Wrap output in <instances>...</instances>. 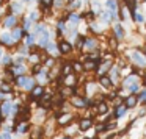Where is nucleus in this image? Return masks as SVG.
I'll return each instance as SVG.
<instances>
[{"label": "nucleus", "instance_id": "nucleus-1", "mask_svg": "<svg viewBox=\"0 0 146 139\" xmlns=\"http://www.w3.org/2000/svg\"><path fill=\"white\" fill-rule=\"evenodd\" d=\"M88 98L86 95H82V94H77V95H71L68 100H69V105L76 109H88Z\"/></svg>", "mask_w": 146, "mask_h": 139}, {"label": "nucleus", "instance_id": "nucleus-2", "mask_svg": "<svg viewBox=\"0 0 146 139\" xmlns=\"http://www.w3.org/2000/svg\"><path fill=\"white\" fill-rule=\"evenodd\" d=\"M19 20H21V16H16V14H3V20H2V28L5 30H14L17 28L19 25Z\"/></svg>", "mask_w": 146, "mask_h": 139}, {"label": "nucleus", "instance_id": "nucleus-3", "mask_svg": "<svg viewBox=\"0 0 146 139\" xmlns=\"http://www.w3.org/2000/svg\"><path fill=\"white\" fill-rule=\"evenodd\" d=\"M57 47H58V53H60V56H69V55L72 53V50H74V45L71 44L66 38L58 39Z\"/></svg>", "mask_w": 146, "mask_h": 139}, {"label": "nucleus", "instance_id": "nucleus-4", "mask_svg": "<svg viewBox=\"0 0 146 139\" xmlns=\"http://www.w3.org/2000/svg\"><path fill=\"white\" fill-rule=\"evenodd\" d=\"M74 120H76V114L71 113V111H63L61 116L55 120V123H57L58 128H64V127H68L69 123H72Z\"/></svg>", "mask_w": 146, "mask_h": 139}, {"label": "nucleus", "instance_id": "nucleus-5", "mask_svg": "<svg viewBox=\"0 0 146 139\" xmlns=\"http://www.w3.org/2000/svg\"><path fill=\"white\" fill-rule=\"evenodd\" d=\"M50 41H54V35H52V33L49 31V28H47L44 33H42V35H39L38 38H36V45H38L41 50H44Z\"/></svg>", "mask_w": 146, "mask_h": 139}, {"label": "nucleus", "instance_id": "nucleus-6", "mask_svg": "<svg viewBox=\"0 0 146 139\" xmlns=\"http://www.w3.org/2000/svg\"><path fill=\"white\" fill-rule=\"evenodd\" d=\"M111 33H113V38L116 39L118 42H123L124 38H126V30H124V27L121 22H115L113 25H111Z\"/></svg>", "mask_w": 146, "mask_h": 139}, {"label": "nucleus", "instance_id": "nucleus-7", "mask_svg": "<svg viewBox=\"0 0 146 139\" xmlns=\"http://www.w3.org/2000/svg\"><path fill=\"white\" fill-rule=\"evenodd\" d=\"M35 78H36V83L41 85V86H46V85H49V83L54 81V77H52L50 70H47V69H42Z\"/></svg>", "mask_w": 146, "mask_h": 139}, {"label": "nucleus", "instance_id": "nucleus-8", "mask_svg": "<svg viewBox=\"0 0 146 139\" xmlns=\"http://www.w3.org/2000/svg\"><path fill=\"white\" fill-rule=\"evenodd\" d=\"M77 125H79L80 133H86V131H90V130H93V127H94V119H91V117H80Z\"/></svg>", "mask_w": 146, "mask_h": 139}, {"label": "nucleus", "instance_id": "nucleus-9", "mask_svg": "<svg viewBox=\"0 0 146 139\" xmlns=\"http://www.w3.org/2000/svg\"><path fill=\"white\" fill-rule=\"evenodd\" d=\"M113 66H115V61H113V60H104V58H102V63L99 64L98 70H96L94 73H96L98 77L105 75V73H108V70H110Z\"/></svg>", "mask_w": 146, "mask_h": 139}, {"label": "nucleus", "instance_id": "nucleus-10", "mask_svg": "<svg viewBox=\"0 0 146 139\" xmlns=\"http://www.w3.org/2000/svg\"><path fill=\"white\" fill-rule=\"evenodd\" d=\"M130 60H132L133 66L138 67V69H141V67H146V58L143 56V55L140 53L138 50H133L132 53H130Z\"/></svg>", "mask_w": 146, "mask_h": 139}, {"label": "nucleus", "instance_id": "nucleus-11", "mask_svg": "<svg viewBox=\"0 0 146 139\" xmlns=\"http://www.w3.org/2000/svg\"><path fill=\"white\" fill-rule=\"evenodd\" d=\"M0 45H2V47H7V49H11V47H14V45H17L16 42L13 41L11 31L0 33Z\"/></svg>", "mask_w": 146, "mask_h": 139}, {"label": "nucleus", "instance_id": "nucleus-12", "mask_svg": "<svg viewBox=\"0 0 146 139\" xmlns=\"http://www.w3.org/2000/svg\"><path fill=\"white\" fill-rule=\"evenodd\" d=\"M46 138V130L42 125H33L29 133V139H44Z\"/></svg>", "mask_w": 146, "mask_h": 139}, {"label": "nucleus", "instance_id": "nucleus-13", "mask_svg": "<svg viewBox=\"0 0 146 139\" xmlns=\"http://www.w3.org/2000/svg\"><path fill=\"white\" fill-rule=\"evenodd\" d=\"M0 91L3 92L5 95H8V97H13L14 85L11 81H8V80H5V78H0Z\"/></svg>", "mask_w": 146, "mask_h": 139}, {"label": "nucleus", "instance_id": "nucleus-14", "mask_svg": "<svg viewBox=\"0 0 146 139\" xmlns=\"http://www.w3.org/2000/svg\"><path fill=\"white\" fill-rule=\"evenodd\" d=\"M98 85L101 86V88L104 89V91H110V89H113V88H115V85H113V81H111V78L108 77V73L98 77Z\"/></svg>", "mask_w": 146, "mask_h": 139}, {"label": "nucleus", "instance_id": "nucleus-15", "mask_svg": "<svg viewBox=\"0 0 146 139\" xmlns=\"http://www.w3.org/2000/svg\"><path fill=\"white\" fill-rule=\"evenodd\" d=\"M13 97H8L7 100L0 102V109H2V114H3L7 119H10V114H11V106H13Z\"/></svg>", "mask_w": 146, "mask_h": 139}, {"label": "nucleus", "instance_id": "nucleus-16", "mask_svg": "<svg viewBox=\"0 0 146 139\" xmlns=\"http://www.w3.org/2000/svg\"><path fill=\"white\" fill-rule=\"evenodd\" d=\"M108 77L111 78V81H113L115 88H116V86L121 83V80H123V73H121V70L118 69L116 66H113L110 70H108Z\"/></svg>", "mask_w": 146, "mask_h": 139}, {"label": "nucleus", "instance_id": "nucleus-17", "mask_svg": "<svg viewBox=\"0 0 146 139\" xmlns=\"http://www.w3.org/2000/svg\"><path fill=\"white\" fill-rule=\"evenodd\" d=\"M96 49H99V41L94 36H86L85 44H83V50L91 52V50H96Z\"/></svg>", "mask_w": 146, "mask_h": 139}, {"label": "nucleus", "instance_id": "nucleus-18", "mask_svg": "<svg viewBox=\"0 0 146 139\" xmlns=\"http://www.w3.org/2000/svg\"><path fill=\"white\" fill-rule=\"evenodd\" d=\"M79 85V77L77 73H69V75L63 77V88H72V86Z\"/></svg>", "mask_w": 146, "mask_h": 139}, {"label": "nucleus", "instance_id": "nucleus-19", "mask_svg": "<svg viewBox=\"0 0 146 139\" xmlns=\"http://www.w3.org/2000/svg\"><path fill=\"white\" fill-rule=\"evenodd\" d=\"M32 122H19L16 125V133L14 134H17V136H22V134H29L30 133V130H32Z\"/></svg>", "mask_w": 146, "mask_h": 139}, {"label": "nucleus", "instance_id": "nucleus-20", "mask_svg": "<svg viewBox=\"0 0 146 139\" xmlns=\"http://www.w3.org/2000/svg\"><path fill=\"white\" fill-rule=\"evenodd\" d=\"M96 114H98V117H102V116H107L108 113H110V105H108L107 100L104 102H99L98 106H96Z\"/></svg>", "mask_w": 146, "mask_h": 139}, {"label": "nucleus", "instance_id": "nucleus-21", "mask_svg": "<svg viewBox=\"0 0 146 139\" xmlns=\"http://www.w3.org/2000/svg\"><path fill=\"white\" fill-rule=\"evenodd\" d=\"M140 105L138 98H137V95H126L124 97V106L127 108V109H133V108H137Z\"/></svg>", "mask_w": 146, "mask_h": 139}, {"label": "nucleus", "instance_id": "nucleus-22", "mask_svg": "<svg viewBox=\"0 0 146 139\" xmlns=\"http://www.w3.org/2000/svg\"><path fill=\"white\" fill-rule=\"evenodd\" d=\"M60 67V75H69V73H74L72 70V61H61V64H58Z\"/></svg>", "mask_w": 146, "mask_h": 139}, {"label": "nucleus", "instance_id": "nucleus-23", "mask_svg": "<svg viewBox=\"0 0 146 139\" xmlns=\"http://www.w3.org/2000/svg\"><path fill=\"white\" fill-rule=\"evenodd\" d=\"M42 67L44 69H47V70H52L54 67H57L58 64H57V58L55 56H50V55H47V56H44V60H42Z\"/></svg>", "mask_w": 146, "mask_h": 139}, {"label": "nucleus", "instance_id": "nucleus-24", "mask_svg": "<svg viewBox=\"0 0 146 139\" xmlns=\"http://www.w3.org/2000/svg\"><path fill=\"white\" fill-rule=\"evenodd\" d=\"M127 113H129V109L123 105V106H119V108H115L113 113H111V116H113V120H121V119H124V117L127 116Z\"/></svg>", "mask_w": 146, "mask_h": 139}, {"label": "nucleus", "instance_id": "nucleus-25", "mask_svg": "<svg viewBox=\"0 0 146 139\" xmlns=\"http://www.w3.org/2000/svg\"><path fill=\"white\" fill-rule=\"evenodd\" d=\"M8 10L11 11V14H16V16H19V14L24 13V3L22 2H11L10 7H8Z\"/></svg>", "mask_w": 146, "mask_h": 139}, {"label": "nucleus", "instance_id": "nucleus-26", "mask_svg": "<svg viewBox=\"0 0 146 139\" xmlns=\"http://www.w3.org/2000/svg\"><path fill=\"white\" fill-rule=\"evenodd\" d=\"M63 130V134L64 136H71V138H74V136L77 134V133H80V130H79V125H74V123H69L68 127H64V128H61Z\"/></svg>", "mask_w": 146, "mask_h": 139}, {"label": "nucleus", "instance_id": "nucleus-27", "mask_svg": "<svg viewBox=\"0 0 146 139\" xmlns=\"http://www.w3.org/2000/svg\"><path fill=\"white\" fill-rule=\"evenodd\" d=\"M66 16H68V22H69L71 25H79L80 20H82L80 13H77V11H68Z\"/></svg>", "mask_w": 146, "mask_h": 139}, {"label": "nucleus", "instance_id": "nucleus-28", "mask_svg": "<svg viewBox=\"0 0 146 139\" xmlns=\"http://www.w3.org/2000/svg\"><path fill=\"white\" fill-rule=\"evenodd\" d=\"M0 66H3V69H7V67H13L14 66V56L11 53H3L2 61H0Z\"/></svg>", "mask_w": 146, "mask_h": 139}, {"label": "nucleus", "instance_id": "nucleus-29", "mask_svg": "<svg viewBox=\"0 0 146 139\" xmlns=\"http://www.w3.org/2000/svg\"><path fill=\"white\" fill-rule=\"evenodd\" d=\"M44 52H46L47 55H50V56H55V58L60 56V53H58V47H57V42H55V41H50V42H49L47 47L44 49Z\"/></svg>", "mask_w": 146, "mask_h": 139}, {"label": "nucleus", "instance_id": "nucleus-30", "mask_svg": "<svg viewBox=\"0 0 146 139\" xmlns=\"http://www.w3.org/2000/svg\"><path fill=\"white\" fill-rule=\"evenodd\" d=\"M11 70H13V73L16 77H19V75H27L29 67H27L25 64H14V66L11 67Z\"/></svg>", "mask_w": 146, "mask_h": 139}, {"label": "nucleus", "instance_id": "nucleus-31", "mask_svg": "<svg viewBox=\"0 0 146 139\" xmlns=\"http://www.w3.org/2000/svg\"><path fill=\"white\" fill-rule=\"evenodd\" d=\"M54 2L55 0H39V10H41V13H49L54 8Z\"/></svg>", "mask_w": 146, "mask_h": 139}, {"label": "nucleus", "instance_id": "nucleus-32", "mask_svg": "<svg viewBox=\"0 0 146 139\" xmlns=\"http://www.w3.org/2000/svg\"><path fill=\"white\" fill-rule=\"evenodd\" d=\"M36 85H38V83H36V78H35V77H32V75H29V78H27V81H25V85H24V89H22V91L29 94V92L32 91V89L35 88Z\"/></svg>", "mask_w": 146, "mask_h": 139}, {"label": "nucleus", "instance_id": "nucleus-33", "mask_svg": "<svg viewBox=\"0 0 146 139\" xmlns=\"http://www.w3.org/2000/svg\"><path fill=\"white\" fill-rule=\"evenodd\" d=\"M105 8H107L110 13H118L119 2H118V0H107V2H105Z\"/></svg>", "mask_w": 146, "mask_h": 139}, {"label": "nucleus", "instance_id": "nucleus-34", "mask_svg": "<svg viewBox=\"0 0 146 139\" xmlns=\"http://www.w3.org/2000/svg\"><path fill=\"white\" fill-rule=\"evenodd\" d=\"M24 44H25L27 45V47H30V49H33V47H35V45H36V36L35 35H33V33L32 31H30L29 33V35H27L25 36V39H24Z\"/></svg>", "mask_w": 146, "mask_h": 139}, {"label": "nucleus", "instance_id": "nucleus-35", "mask_svg": "<svg viewBox=\"0 0 146 139\" xmlns=\"http://www.w3.org/2000/svg\"><path fill=\"white\" fill-rule=\"evenodd\" d=\"M72 70H74V73H82V72H85L83 61H82V60H72Z\"/></svg>", "mask_w": 146, "mask_h": 139}, {"label": "nucleus", "instance_id": "nucleus-36", "mask_svg": "<svg viewBox=\"0 0 146 139\" xmlns=\"http://www.w3.org/2000/svg\"><path fill=\"white\" fill-rule=\"evenodd\" d=\"M27 78H29V73H27V75H19V77H16V80H14V83H13L14 88L24 89V85H25Z\"/></svg>", "mask_w": 146, "mask_h": 139}, {"label": "nucleus", "instance_id": "nucleus-37", "mask_svg": "<svg viewBox=\"0 0 146 139\" xmlns=\"http://www.w3.org/2000/svg\"><path fill=\"white\" fill-rule=\"evenodd\" d=\"M30 52H32V49L27 47V45L24 44V42H21L19 47H17V50H16V53H17V55H22V56H25V58H27V56H29Z\"/></svg>", "mask_w": 146, "mask_h": 139}, {"label": "nucleus", "instance_id": "nucleus-38", "mask_svg": "<svg viewBox=\"0 0 146 139\" xmlns=\"http://www.w3.org/2000/svg\"><path fill=\"white\" fill-rule=\"evenodd\" d=\"M126 20H127V10L126 7L119 5V8H118V22H126Z\"/></svg>", "mask_w": 146, "mask_h": 139}, {"label": "nucleus", "instance_id": "nucleus-39", "mask_svg": "<svg viewBox=\"0 0 146 139\" xmlns=\"http://www.w3.org/2000/svg\"><path fill=\"white\" fill-rule=\"evenodd\" d=\"M141 88L143 86L140 85V81H137V83H133V85H130L129 88H127V92H129L130 95H137L140 91H141Z\"/></svg>", "mask_w": 146, "mask_h": 139}, {"label": "nucleus", "instance_id": "nucleus-40", "mask_svg": "<svg viewBox=\"0 0 146 139\" xmlns=\"http://www.w3.org/2000/svg\"><path fill=\"white\" fill-rule=\"evenodd\" d=\"M42 69H44V67H42V64H32V67H30V75L36 77Z\"/></svg>", "mask_w": 146, "mask_h": 139}, {"label": "nucleus", "instance_id": "nucleus-41", "mask_svg": "<svg viewBox=\"0 0 146 139\" xmlns=\"http://www.w3.org/2000/svg\"><path fill=\"white\" fill-rule=\"evenodd\" d=\"M27 17H29V20L32 24H39V19H41V17H39V11H32Z\"/></svg>", "mask_w": 146, "mask_h": 139}, {"label": "nucleus", "instance_id": "nucleus-42", "mask_svg": "<svg viewBox=\"0 0 146 139\" xmlns=\"http://www.w3.org/2000/svg\"><path fill=\"white\" fill-rule=\"evenodd\" d=\"M124 105V97H121V95H118L116 98H115L113 102H111V108H119V106H123Z\"/></svg>", "mask_w": 146, "mask_h": 139}, {"label": "nucleus", "instance_id": "nucleus-43", "mask_svg": "<svg viewBox=\"0 0 146 139\" xmlns=\"http://www.w3.org/2000/svg\"><path fill=\"white\" fill-rule=\"evenodd\" d=\"M66 7V0H55L54 2V8L55 10H63Z\"/></svg>", "mask_w": 146, "mask_h": 139}, {"label": "nucleus", "instance_id": "nucleus-44", "mask_svg": "<svg viewBox=\"0 0 146 139\" xmlns=\"http://www.w3.org/2000/svg\"><path fill=\"white\" fill-rule=\"evenodd\" d=\"M27 63V58L22 56V55H17L14 56V64H25Z\"/></svg>", "mask_w": 146, "mask_h": 139}, {"label": "nucleus", "instance_id": "nucleus-45", "mask_svg": "<svg viewBox=\"0 0 146 139\" xmlns=\"http://www.w3.org/2000/svg\"><path fill=\"white\" fill-rule=\"evenodd\" d=\"M118 136H119L118 131H110V133H107L102 139H118Z\"/></svg>", "mask_w": 146, "mask_h": 139}, {"label": "nucleus", "instance_id": "nucleus-46", "mask_svg": "<svg viewBox=\"0 0 146 139\" xmlns=\"http://www.w3.org/2000/svg\"><path fill=\"white\" fill-rule=\"evenodd\" d=\"M146 20H145V17H143V14L141 13H137V16H135V24H145Z\"/></svg>", "mask_w": 146, "mask_h": 139}, {"label": "nucleus", "instance_id": "nucleus-47", "mask_svg": "<svg viewBox=\"0 0 146 139\" xmlns=\"http://www.w3.org/2000/svg\"><path fill=\"white\" fill-rule=\"evenodd\" d=\"M0 139H14V138H13V133H5V131H0Z\"/></svg>", "mask_w": 146, "mask_h": 139}, {"label": "nucleus", "instance_id": "nucleus-48", "mask_svg": "<svg viewBox=\"0 0 146 139\" xmlns=\"http://www.w3.org/2000/svg\"><path fill=\"white\" fill-rule=\"evenodd\" d=\"M137 50H138V52H140V53H141V55H143V56H145V58H146V47H140V49H137Z\"/></svg>", "mask_w": 146, "mask_h": 139}, {"label": "nucleus", "instance_id": "nucleus-49", "mask_svg": "<svg viewBox=\"0 0 146 139\" xmlns=\"http://www.w3.org/2000/svg\"><path fill=\"white\" fill-rule=\"evenodd\" d=\"M7 98H8V95H5L3 92L0 91V102H3V100H7Z\"/></svg>", "mask_w": 146, "mask_h": 139}, {"label": "nucleus", "instance_id": "nucleus-50", "mask_svg": "<svg viewBox=\"0 0 146 139\" xmlns=\"http://www.w3.org/2000/svg\"><path fill=\"white\" fill-rule=\"evenodd\" d=\"M82 139H98V134H94V136H83Z\"/></svg>", "mask_w": 146, "mask_h": 139}, {"label": "nucleus", "instance_id": "nucleus-51", "mask_svg": "<svg viewBox=\"0 0 146 139\" xmlns=\"http://www.w3.org/2000/svg\"><path fill=\"white\" fill-rule=\"evenodd\" d=\"M21 2H22V3H33L35 0H21Z\"/></svg>", "mask_w": 146, "mask_h": 139}, {"label": "nucleus", "instance_id": "nucleus-52", "mask_svg": "<svg viewBox=\"0 0 146 139\" xmlns=\"http://www.w3.org/2000/svg\"><path fill=\"white\" fill-rule=\"evenodd\" d=\"M3 53H5V52H3V49L0 47V61H2V56H3Z\"/></svg>", "mask_w": 146, "mask_h": 139}, {"label": "nucleus", "instance_id": "nucleus-53", "mask_svg": "<svg viewBox=\"0 0 146 139\" xmlns=\"http://www.w3.org/2000/svg\"><path fill=\"white\" fill-rule=\"evenodd\" d=\"M61 139H74V138H71V136H64V134H63V136H61Z\"/></svg>", "mask_w": 146, "mask_h": 139}, {"label": "nucleus", "instance_id": "nucleus-54", "mask_svg": "<svg viewBox=\"0 0 146 139\" xmlns=\"http://www.w3.org/2000/svg\"><path fill=\"white\" fill-rule=\"evenodd\" d=\"M5 3V0H0V8H2V5Z\"/></svg>", "mask_w": 146, "mask_h": 139}, {"label": "nucleus", "instance_id": "nucleus-55", "mask_svg": "<svg viewBox=\"0 0 146 139\" xmlns=\"http://www.w3.org/2000/svg\"><path fill=\"white\" fill-rule=\"evenodd\" d=\"M145 106H146V102H145Z\"/></svg>", "mask_w": 146, "mask_h": 139}]
</instances>
